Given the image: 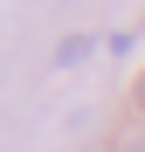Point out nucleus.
<instances>
[{
	"mask_svg": "<svg viewBox=\"0 0 145 152\" xmlns=\"http://www.w3.org/2000/svg\"><path fill=\"white\" fill-rule=\"evenodd\" d=\"M83 56H90V35H69V42H62V48H55V62H62V69H76V62H83Z\"/></svg>",
	"mask_w": 145,
	"mask_h": 152,
	"instance_id": "obj_1",
	"label": "nucleus"
},
{
	"mask_svg": "<svg viewBox=\"0 0 145 152\" xmlns=\"http://www.w3.org/2000/svg\"><path fill=\"white\" fill-rule=\"evenodd\" d=\"M138 111H145V83H138Z\"/></svg>",
	"mask_w": 145,
	"mask_h": 152,
	"instance_id": "obj_2",
	"label": "nucleus"
}]
</instances>
